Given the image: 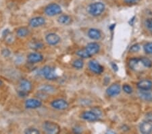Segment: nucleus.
Returning a JSON list of instances; mask_svg holds the SVG:
<instances>
[{
    "mask_svg": "<svg viewBox=\"0 0 152 134\" xmlns=\"http://www.w3.org/2000/svg\"><path fill=\"white\" fill-rule=\"evenodd\" d=\"M139 131L143 134L152 133V123L148 121L141 123L139 125Z\"/></svg>",
    "mask_w": 152,
    "mask_h": 134,
    "instance_id": "obj_15",
    "label": "nucleus"
},
{
    "mask_svg": "<svg viewBox=\"0 0 152 134\" xmlns=\"http://www.w3.org/2000/svg\"><path fill=\"white\" fill-rule=\"evenodd\" d=\"M137 87L140 90H150L152 88V81L149 79H143L137 83Z\"/></svg>",
    "mask_w": 152,
    "mask_h": 134,
    "instance_id": "obj_17",
    "label": "nucleus"
},
{
    "mask_svg": "<svg viewBox=\"0 0 152 134\" xmlns=\"http://www.w3.org/2000/svg\"><path fill=\"white\" fill-rule=\"evenodd\" d=\"M38 90L43 94H51L56 92V88L51 85L45 84L41 85L38 88Z\"/></svg>",
    "mask_w": 152,
    "mask_h": 134,
    "instance_id": "obj_18",
    "label": "nucleus"
},
{
    "mask_svg": "<svg viewBox=\"0 0 152 134\" xmlns=\"http://www.w3.org/2000/svg\"><path fill=\"white\" fill-rule=\"evenodd\" d=\"M144 51L148 54H152V43L149 42L147 43L144 45Z\"/></svg>",
    "mask_w": 152,
    "mask_h": 134,
    "instance_id": "obj_26",
    "label": "nucleus"
},
{
    "mask_svg": "<svg viewBox=\"0 0 152 134\" xmlns=\"http://www.w3.org/2000/svg\"><path fill=\"white\" fill-rule=\"evenodd\" d=\"M88 67L92 72L97 75H100L104 72V67L95 60H90L88 63Z\"/></svg>",
    "mask_w": 152,
    "mask_h": 134,
    "instance_id": "obj_8",
    "label": "nucleus"
},
{
    "mask_svg": "<svg viewBox=\"0 0 152 134\" xmlns=\"http://www.w3.org/2000/svg\"><path fill=\"white\" fill-rule=\"evenodd\" d=\"M141 62L142 65L145 68H151L152 67V61L149 60V58L146 57H141Z\"/></svg>",
    "mask_w": 152,
    "mask_h": 134,
    "instance_id": "obj_25",
    "label": "nucleus"
},
{
    "mask_svg": "<svg viewBox=\"0 0 152 134\" xmlns=\"http://www.w3.org/2000/svg\"><path fill=\"white\" fill-rule=\"evenodd\" d=\"M43 60V56L39 52H31L27 56V61L31 64H36Z\"/></svg>",
    "mask_w": 152,
    "mask_h": 134,
    "instance_id": "obj_13",
    "label": "nucleus"
},
{
    "mask_svg": "<svg viewBox=\"0 0 152 134\" xmlns=\"http://www.w3.org/2000/svg\"><path fill=\"white\" fill-rule=\"evenodd\" d=\"M10 33V29H5V30H4L3 32H2V36H3L4 37H6L8 36Z\"/></svg>",
    "mask_w": 152,
    "mask_h": 134,
    "instance_id": "obj_34",
    "label": "nucleus"
},
{
    "mask_svg": "<svg viewBox=\"0 0 152 134\" xmlns=\"http://www.w3.org/2000/svg\"><path fill=\"white\" fill-rule=\"evenodd\" d=\"M81 118L84 119L85 121H96L99 118V116L93 111H84L81 114Z\"/></svg>",
    "mask_w": 152,
    "mask_h": 134,
    "instance_id": "obj_14",
    "label": "nucleus"
},
{
    "mask_svg": "<svg viewBox=\"0 0 152 134\" xmlns=\"http://www.w3.org/2000/svg\"><path fill=\"white\" fill-rule=\"evenodd\" d=\"M121 92V85L118 83L112 84L106 89V94L109 97H114L118 95Z\"/></svg>",
    "mask_w": 152,
    "mask_h": 134,
    "instance_id": "obj_12",
    "label": "nucleus"
},
{
    "mask_svg": "<svg viewBox=\"0 0 152 134\" xmlns=\"http://www.w3.org/2000/svg\"><path fill=\"white\" fill-rule=\"evenodd\" d=\"M122 89L124 90L125 93L128 94H132V92H133V88L128 84H124L123 85V87H122Z\"/></svg>",
    "mask_w": 152,
    "mask_h": 134,
    "instance_id": "obj_28",
    "label": "nucleus"
},
{
    "mask_svg": "<svg viewBox=\"0 0 152 134\" xmlns=\"http://www.w3.org/2000/svg\"><path fill=\"white\" fill-rule=\"evenodd\" d=\"M61 41L60 37L55 33H50L45 36V41L48 44L51 46H54L60 43Z\"/></svg>",
    "mask_w": 152,
    "mask_h": 134,
    "instance_id": "obj_10",
    "label": "nucleus"
},
{
    "mask_svg": "<svg viewBox=\"0 0 152 134\" xmlns=\"http://www.w3.org/2000/svg\"><path fill=\"white\" fill-rule=\"evenodd\" d=\"M43 129L47 133L57 134L60 131V127L55 122L47 121L43 124Z\"/></svg>",
    "mask_w": 152,
    "mask_h": 134,
    "instance_id": "obj_6",
    "label": "nucleus"
},
{
    "mask_svg": "<svg viewBox=\"0 0 152 134\" xmlns=\"http://www.w3.org/2000/svg\"><path fill=\"white\" fill-rule=\"evenodd\" d=\"M1 55L3 56L4 58H8L11 55V51L8 48H4L1 50Z\"/></svg>",
    "mask_w": 152,
    "mask_h": 134,
    "instance_id": "obj_29",
    "label": "nucleus"
},
{
    "mask_svg": "<svg viewBox=\"0 0 152 134\" xmlns=\"http://www.w3.org/2000/svg\"><path fill=\"white\" fill-rule=\"evenodd\" d=\"M46 23L45 18L43 16H35L32 18L28 22V25L32 28H39Z\"/></svg>",
    "mask_w": 152,
    "mask_h": 134,
    "instance_id": "obj_9",
    "label": "nucleus"
},
{
    "mask_svg": "<svg viewBox=\"0 0 152 134\" xmlns=\"http://www.w3.org/2000/svg\"><path fill=\"white\" fill-rule=\"evenodd\" d=\"M105 6L102 2H95L91 4L87 8V11L93 16H100L105 10Z\"/></svg>",
    "mask_w": 152,
    "mask_h": 134,
    "instance_id": "obj_4",
    "label": "nucleus"
},
{
    "mask_svg": "<svg viewBox=\"0 0 152 134\" xmlns=\"http://www.w3.org/2000/svg\"><path fill=\"white\" fill-rule=\"evenodd\" d=\"M87 35L92 40H99L102 37V33L99 29L91 28L89 29Z\"/></svg>",
    "mask_w": 152,
    "mask_h": 134,
    "instance_id": "obj_16",
    "label": "nucleus"
},
{
    "mask_svg": "<svg viewBox=\"0 0 152 134\" xmlns=\"http://www.w3.org/2000/svg\"><path fill=\"white\" fill-rule=\"evenodd\" d=\"M24 106L27 109H37L42 106V102L38 99L29 98L24 102Z\"/></svg>",
    "mask_w": 152,
    "mask_h": 134,
    "instance_id": "obj_11",
    "label": "nucleus"
},
{
    "mask_svg": "<svg viewBox=\"0 0 152 134\" xmlns=\"http://www.w3.org/2000/svg\"><path fill=\"white\" fill-rule=\"evenodd\" d=\"M24 133L26 134H33V133H40V131H39V130L36 129L35 127H28L27 129H26L24 130Z\"/></svg>",
    "mask_w": 152,
    "mask_h": 134,
    "instance_id": "obj_27",
    "label": "nucleus"
},
{
    "mask_svg": "<svg viewBox=\"0 0 152 134\" xmlns=\"http://www.w3.org/2000/svg\"><path fill=\"white\" fill-rule=\"evenodd\" d=\"M2 84H3V82H2V81H1V79H0V86H1V85Z\"/></svg>",
    "mask_w": 152,
    "mask_h": 134,
    "instance_id": "obj_35",
    "label": "nucleus"
},
{
    "mask_svg": "<svg viewBox=\"0 0 152 134\" xmlns=\"http://www.w3.org/2000/svg\"><path fill=\"white\" fill-rule=\"evenodd\" d=\"M139 50H140V45H139V44H137V43H136V44L133 45L131 48H130L129 51H130V52L135 53V52H139Z\"/></svg>",
    "mask_w": 152,
    "mask_h": 134,
    "instance_id": "obj_30",
    "label": "nucleus"
},
{
    "mask_svg": "<svg viewBox=\"0 0 152 134\" xmlns=\"http://www.w3.org/2000/svg\"><path fill=\"white\" fill-rule=\"evenodd\" d=\"M124 1L129 4H135L139 3L141 0H124Z\"/></svg>",
    "mask_w": 152,
    "mask_h": 134,
    "instance_id": "obj_33",
    "label": "nucleus"
},
{
    "mask_svg": "<svg viewBox=\"0 0 152 134\" xmlns=\"http://www.w3.org/2000/svg\"><path fill=\"white\" fill-rule=\"evenodd\" d=\"M29 48L34 50H41L44 48V44L40 41H32L29 43Z\"/></svg>",
    "mask_w": 152,
    "mask_h": 134,
    "instance_id": "obj_23",
    "label": "nucleus"
},
{
    "mask_svg": "<svg viewBox=\"0 0 152 134\" xmlns=\"http://www.w3.org/2000/svg\"><path fill=\"white\" fill-rule=\"evenodd\" d=\"M99 50L100 46L97 43L91 42L88 43L85 48L77 50L76 52V54L82 59H85V58H89L97 54L99 52Z\"/></svg>",
    "mask_w": 152,
    "mask_h": 134,
    "instance_id": "obj_1",
    "label": "nucleus"
},
{
    "mask_svg": "<svg viewBox=\"0 0 152 134\" xmlns=\"http://www.w3.org/2000/svg\"><path fill=\"white\" fill-rule=\"evenodd\" d=\"M140 58H133L129 61V67L131 69L137 70L139 69V66L141 65Z\"/></svg>",
    "mask_w": 152,
    "mask_h": 134,
    "instance_id": "obj_20",
    "label": "nucleus"
},
{
    "mask_svg": "<svg viewBox=\"0 0 152 134\" xmlns=\"http://www.w3.org/2000/svg\"><path fill=\"white\" fill-rule=\"evenodd\" d=\"M44 12L47 16L53 17L60 14L62 12V10L59 4L56 3H51L45 7L44 9Z\"/></svg>",
    "mask_w": 152,
    "mask_h": 134,
    "instance_id": "obj_5",
    "label": "nucleus"
},
{
    "mask_svg": "<svg viewBox=\"0 0 152 134\" xmlns=\"http://www.w3.org/2000/svg\"><path fill=\"white\" fill-rule=\"evenodd\" d=\"M33 89V84L26 79H22L19 82V96L22 97H26L31 92Z\"/></svg>",
    "mask_w": 152,
    "mask_h": 134,
    "instance_id": "obj_2",
    "label": "nucleus"
},
{
    "mask_svg": "<svg viewBox=\"0 0 152 134\" xmlns=\"http://www.w3.org/2000/svg\"><path fill=\"white\" fill-rule=\"evenodd\" d=\"M29 34H30V31L26 26H21L16 30V35L20 38L26 37Z\"/></svg>",
    "mask_w": 152,
    "mask_h": 134,
    "instance_id": "obj_22",
    "label": "nucleus"
},
{
    "mask_svg": "<svg viewBox=\"0 0 152 134\" xmlns=\"http://www.w3.org/2000/svg\"><path fill=\"white\" fill-rule=\"evenodd\" d=\"M51 106L53 108L58 111H64L68 108L69 104L64 99H56L51 102Z\"/></svg>",
    "mask_w": 152,
    "mask_h": 134,
    "instance_id": "obj_7",
    "label": "nucleus"
},
{
    "mask_svg": "<svg viewBox=\"0 0 152 134\" xmlns=\"http://www.w3.org/2000/svg\"><path fill=\"white\" fill-rule=\"evenodd\" d=\"M145 25L149 30L152 31V18H147L145 21Z\"/></svg>",
    "mask_w": 152,
    "mask_h": 134,
    "instance_id": "obj_31",
    "label": "nucleus"
},
{
    "mask_svg": "<svg viewBox=\"0 0 152 134\" xmlns=\"http://www.w3.org/2000/svg\"><path fill=\"white\" fill-rule=\"evenodd\" d=\"M72 67L76 69L80 70L82 69L83 67H84V62L82 60V58H77L75 59L72 62Z\"/></svg>",
    "mask_w": 152,
    "mask_h": 134,
    "instance_id": "obj_24",
    "label": "nucleus"
},
{
    "mask_svg": "<svg viewBox=\"0 0 152 134\" xmlns=\"http://www.w3.org/2000/svg\"><path fill=\"white\" fill-rule=\"evenodd\" d=\"M41 74L48 81H53L56 80L58 78V74L56 72V69L54 67L51 66L46 65L41 69Z\"/></svg>",
    "mask_w": 152,
    "mask_h": 134,
    "instance_id": "obj_3",
    "label": "nucleus"
},
{
    "mask_svg": "<svg viewBox=\"0 0 152 134\" xmlns=\"http://www.w3.org/2000/svg\"><path fill=\"white\" fill-rule=\"evenodd\" d=\"M138 95L139 97L144 101H152V92L150 90H139Z\"/></svg>",
    "mask_w": 152,
    "mask_h": 134,
    "instance_id": "obj_19",
    "label": "nucleus"
},
{
    "mask_svg": "<svg viewBox=\"0 0 152 134\" xmlns=\"http://www.w3.org/2000/svg\"><path fill=\"white\" fill-rule=\"evenodd\" d=\"M58 22L59 24L62 25H69L72 23V18L67 14H62L58 18Z\"/></svg>",
    "mask_w": 152,
    "mask_h": 134,
    "instance_id": "obj_21",
    "label": "nucleus"
},
{
    "mask_svg": "<svg viewBox=\"0 0 152 134\" xmlns=\"http://www.w3.org/2000/svg\"><path fill=\"white\" fill-rule=\"evenodd\" d=\"M145 119L146 121L152 123V111L149 112V113H148L145 114Z\"/></svg>",
    "mask_w": 152,
    "mask_h": 134,
    "instance_id": "obj_32",
    "label": "nucleus"
}]
</instances>
